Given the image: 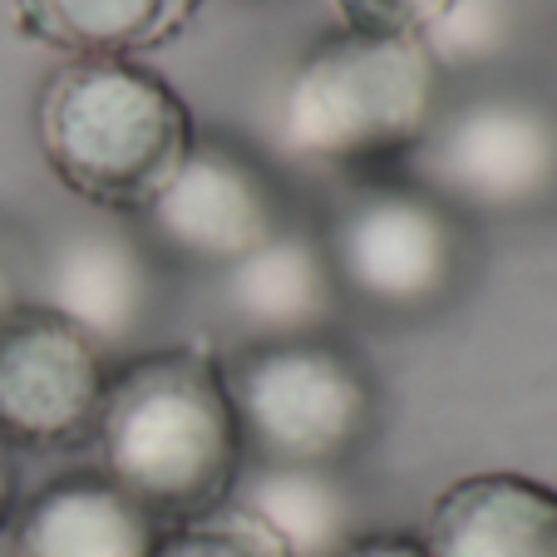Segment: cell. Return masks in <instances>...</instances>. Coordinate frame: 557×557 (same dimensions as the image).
<instances>
[{"mask_svg": "<svg viewBox=\"0 0 557 557\" xmlns=\"http://www.w3.org/2000/svg\"><path fill=\"white\" fill-rule=\"evenodd\" d=\"M321 243L341 296L395 321L440 311L459 292L463 222L414 178L356 188Z\"/></svg>", "mask_w": 557, "mask_h": 557, "instance_id": "cell-5", "label": "cell"}, {"mask_svg": "<svg viewBox=\"0 0 557 557\" xmlns=\"http://www.w3.org/2000/svg\"><path fill=\"white\" fill-rule=\"evenodd\" d=\"M163 523L99 469L60 473L15 508L11 557H153Z\"/></svg>", "mask_w": 557, "mask_h": 557, "instance_id": "cell-12", "label": "cell"}, {"mask_svg": "<svg viewBox=\"0 0 557 557\" xmlns=\"http://www.w3.org/2000/svg\"><path fill=\"white\" fill-rule=\"evenodd\" d=\"M30 301L79 326L109 360L134 356L158 315V252L124 227H70L45 247Z\"/></svg>", "mask_w": 557, "mask_h": 557, "instance_id": "cell-9", "label": "cell"}, {"mask_svg": "<svg viewBox=\"0 0 557 557\" xmlns=\"http://www.w3.org/2000/svg\"><path fill=\"white\" fill-rule=\"evenodd\" d=\"M444 70L420 35L341 30L296 60L276 104V148L306 169H375L420 148Z\"/></svg>", "mask_w": 557, "mask_h": 557, "instance_id": "cell-3", "label": "cell"}, {"mask_svg": "<svg viewBox=\"0 0 557 557\" xmlns=\"http://www.w3.org/2000/svg\"><path fill=\"white\" fill-rule=\"evenodd\" d=\"M114 360L50 306L25 301L0 321V440L11 449L95 444Z\"/></svg>", "mask_w": 557, "mask_h": 557, "instance_id": "cell-8", "label": "cell"}, {"mask_svg": "<svg viewBox=\"0 0 557 557\" xmlns=\"http://www.w3.org/2000/svg\"><path fill=\"white\" fill-rule=\"evenodd\" d=\"M336 557H430V547L420 543V533H389V528H375V533L350 537Z\"/></svg>", "mask_w": 557, "mask_h": 557, "instance_id": "cell-18", "label": "cell"}, {"mask_svg": "<svg viewBox=\"0 0 557 557\" xmlns=\"http://www.w3.org/2000/svg\"><path fill=\"white\" fill-rule=\"evenodd\" d=\"M202 0H11V21L25 40L70 60H134L173 45Z\"/></svg>", "mask_w": 557, "mask_h": 557, "instance_id": "cell-13", "label": "cell"}, {"mask_svg": "<svg viewBox=\"0 0 557 557\" xmlns=\"http://www.w3.org/2000/svg\"><path fill=\"white\" fill-rule=\"evenodd\" d=\"M218 296L222 311L247 331V341L326 336L346 301L331 272L326 243L296 222H286L252 257L227 267L218 276Z\"/></svg>", "mask_w": 557, "mask_h": 557, "instance_id": "cell-10", "label": "cell"}, {"mask_svg": "<svg viewBox=\"0 0 557 557\" xmlns=\"http://www.w3.org/2000/svg\"><path fill=\"white\" fill-rule=\"evenodd\" d=\"M15 508H21V479H15V449L0 440V537L11 528Z\"/></svg>", "mask_w": 557, "mask_h": 557, "instance_id": "cell-19", "label": "cell"}, {"mask_svg": "<svg viewBox=\"0 0 557 557\" xmlns=\"http://www.w3.org/2000/svg\"><path fill=\"white\" fill-rule=\"evenodd\" d=\"M153 557H292V553L262 518H252L237 504H222L202 518L163 528Z\"/></svg>", "mask_w": 557, "mask_h": 557, "instance_id": "cell-15", "label": "cell"}, {"mask_svg": "<svg viewBox=\"0 0 557 557\" xmlns=\"http://www.w3.org/2000/svg\"><path fill=\"white\" fill-rule=\"evenodd\" d=\"M95 449L99 473L163 528L232 504L247 449L222 360L198 341L124 356L109 375Z\"/></svg>", "mask_w": 557, "mask_h": 557, "instance_id": "cell-1", "label": "cell"}, {"mask_svg": "<svg viewBox=\"0 0 557 557\" xmlns=\"http://www.w3.org/2000/svg\"><path fill=\"white\" fill-rule=\"evenodd\" d=\"M193 138L183 95L138 60H70L35 99V144L50 173L74 198L124 218L169 188Z\"/></svg>", "mask_w": 557, "mask_h": 557, "instance_id": "cell-2", "label": "cell"}, {"mask_svg": "<svg viewBox=\"0 0 557 557\" xmlns=\"http://www.w3.org/2000/svg\"><path fill=\"white\" fill-rule=\"evenodd\" d=\"M405 163L459 218L533 212L557 193V114L528 95H479L434 119Z\"/></svg>", "mask_w": 557, "mask_h": 557, "instance_id": "cell-6", "label": "cell"}, {"mask_svg": "<svg viewBox=\"0 0 557 557\" xmlns=\"http://www.w3.org/2000/svg\"><path fill=\"white\" fill-rule=\"evenodd\" d=\"M222 375L247 463L346 469L375 434V375L336 336L247 341Z\"/></svg>", "mask_w": 557, "mask_h": 557, "instance_id": "cell-4", "label": "cell"}, {"mask_svg": "<svg viewBox=\"0 0 557 557\" xmlns=\"http://www.w3.org/2000/svg\"><path fill=\"white\" fill-rule=\"evenodd\" d=\"M420 543L430 557H557V488L513 469L463 473L434 494Z\"/></svg>", "mask_w": 557, "mask_h": 557, "instance_id": "cell-11", "label": "cell"}, {"mask_svg": "<svg viewBox=\"0 0 557 557\" xmlns=\"http://www.w3.org/2000/svg\"><path fill=\"white\" fill-rule=\"evenodd\" d=\"M508 35H513V5L508 0H454L420 40L440 70H463V64L494 60L508 45Z\"/></svg>", "mask_w": 557, "mask_h": 557, "instance_id": "cell-16", "label": "cell"}, {"mask_svg": "<svg viewBox=\"0 0 557 557\" xmlns=\"http://www.w3.org/2000/svg\"><path fill=\"white\" fill-rule=\"evenodd\" d=\"M30 301L25 296V282H21V267H15V252L5 243H0V321L11 311H21V306Z\"/></svg>", "mask_w": 557, "mask_h": 557, "instance_id": "cell-20", "label": "cell"}, {"mask_svg": "<svg viewBox=\"0 0 557 557\" xmlns=\"http://www.w3.org/2000/svg\"><path fill=\"white\" fill-rule=\"evenodd\" d=\"M232 504L262 518L292 557H336L350 537L366 533L341 469H267V463H247Z\"/></svg>", "mask_w": 557, "mask_h": 557, "instance_id": "cell-14", "label": "cell"}, {"mask_svg": "<svg viewBox=\"0 0 557 557\" xmlns=\"http://www.w3.org/2000/svg\"><path fill=\"white\" fill-rule=\"evenodd\" d=\"M341 25L380 35H424L454 0H331Z\"/></svg>", "mask_w": 557, "mask_h": 557, "instance_id": "cell-17", "label": "cell"}, {"mask_svg": "<svg viewBox=\"0 0 557 557\" xmlns=\"http://www.w3.org/2000/svg\"><path fill=\"white\" fill-rule=\"evenodd\" d=\"M292 222L276 173L243 144L222 134H198L169 188L144 212V243L158 257L222 276L257 247H267Z\"/></svg>", "mask_w": 557, "mask_h": 557, "instance_id": "cell-7", "label": "cell"}]
</instances>
